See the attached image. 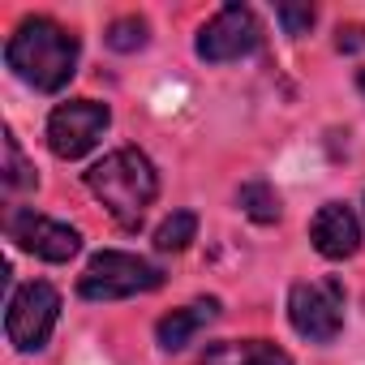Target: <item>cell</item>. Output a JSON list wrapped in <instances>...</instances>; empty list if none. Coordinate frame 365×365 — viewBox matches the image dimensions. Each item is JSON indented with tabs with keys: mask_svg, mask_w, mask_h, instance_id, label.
Segmentation results:
<instances>
[{
	"mask_svg": "<svg viewBox=\"0 0 365 365\" xmlns=\"http://www.w3.org/2000/svg\"><path fill=\"white\" fill-rule=\"evenodd\" d=\"M288 322L309 344H335L344 331V279L322 275L288 288Z\"/></svg>",
	"mask_w": 365,
	"mask_h": 365,
	"instance_id": "5",
	"label": "cell"
},
{
	"mask_svg": "<svg viewBox=\"0 0 365 365\" xmlns=\"http://www.w3.org/2000/svg\"><path fill=\"white\" fill-rule=\"evenodd\" d=\"M78 56H82L78 35L43 14L22 18L5 39V65L14 69V78H22L43 95H56L69 86V78L78 73Z\"/></svg>",
	"mask_w": 365,
	"mask_h": 365,
	"instance_id": "1",
	"label": "cell"
},
{
	"mask_svg": "<svg viewBox=\"0 0 365 365\" xmlns=\"http://www.w3.org/2000/svg\"><path fill=\"white\" fill-rule=\"evenodd\" d=\"M86 190L108 207V215L125 232H138L146 211L159 198V172L138 146H120L86 172Z\"/></svg>",
	"mask_w": 365,
	"mask_h": 365,
	"instance_id": "2",
	"label": "cell"
},
{
	"mask_svg": "<svg viewBox=\"0 0 365 365\" xmlns=\"http://www.w3.org/2000/svg\"><path fill=\"white\" fill-rule=\"evenodd\" d=\"M361 305H365V301H361Z\"/></svg>",
	"mask_w": 365,
	"mask_h": 365,
	"instance_id": "18",
	"label": "cell"
},
{
	"mask_svg": "<svg viewBox=\"0 0 365 365\" xmlns=\"http://www.w3.org/2000/svg\"><path fill=\"white\" fill-rule=\"evenodd\" d=\"M275 18H279V22H284V31L297 39V35H305V31L314 26V18H318V14H314V9H297V5H279V9H275Z\"/></svg>",
	"mask_w": 365,
	"mask_h": 365,
	"instance_id": "16",
	"label": "cell"
},
{
	"mask_svg": "<svg viewBox=\"0 0 365 365\" xmlns=\"http://www.w3.org/2000/svg\"><path fill=\"white\" fill-rule=\"evenodd\" d=\"M103 43H108L112 52H142V48L150 43V22L138 18V14H125V18H116V22L103 31Z\"/></svg>",
	"mask_w": 365,
	"mask_h": 365,
	"instance_id": "15",
	"label": "cell"
},
{
	"mask_svg": "<svg viewBox=\"0 0 365 365\" xmlns=\"http://www.w3.org/2000/svg\"><path fill=\"white\" fill-rule=\"evenodd\" d=\"M309 241L322 258L331 262H344L361 250V220L348 202H327L318 207V215L309 220Z\"/></svg>",
	"mask_w": 365,
	"mask_h": 365,
	"instance_id": "9",
	"label": "cell"
},
{
	"mask_svg": "<svg viewBox=\"0 0 365 365\" xmlns=\"http://www.w3.org/2000/svg\"><path fill=\"white\" fill-rule=\"evenodd\" d=\"M112 112L99 99H69L56 103L48 116V146L56 159H82L99 146V138L108 133Z\"/></svg>",
	"mask_w": 365,
	"mask_h": 365,
	"instance_id": "7",
	"label": "cell"
},
{
	"mask_svg": "<svg viewBox=\"0 0 365 365\" xmlns=\"http://www.w3.org/2000/svg\"><path fill=\"white\" fill-rule=\"evenodd\" d=\"M262 48V22L250 5H224L211 22H202L194 52L207 65H228V61H245Z\"/></svg>",
	"mask_w": 365,
	"mask_h": 365,
	"instance_id": "6",
	"label": "cell"
},
{
	"mask_svg": "<svg viewBox=\"0 0 365 365\" xmlns=\"http://www.w3.org/2000/svg\"><path fill=\"white\" fill-rule=\"evenodd\" d=\"M155 288H163V271L125 250H99L78 279L82 301H125V297L155 292Z\"/></svg>",
	"mask_w": 365,
	"mask_h": 365,
	"instance_id": "3",
	"label": "cell"
},
{
	"mask_svg": "<svg viewBox=\"0 0 365 365\" xmlns=\"http://www.w3.org/2000/svg\"><path fill=\"white\" fill-rule=\"evenodd\" d=\"M335 48H339V52H361V48H365V26H339Z\"/></svg>",
	"mask_w": 365,
	"mask_h": 365,
	"instance_id": "17",
	"label": "cell"
},
{
	"mask_svg": "<svg viewBox=\"0 0 365 365\" xmlns=\"http://www.w3.org/2000/svg\"><path fill=\"white\" fill-rule=\"evenodd\" d=\"M220 314H224L220 297H198V301H190V305L163 314V318L155 322V339H159L163 352H180V348L194 344L198 331H207L211 322H220Z\"/></svg>",
	"mask_w": 365,
	"mask_h": 365,
	"instance_id": "10",
	"label": "cell"
},
{
	"mask_svg": "<svg viewBox=\"0 0 365 365\" xmlns=\"http://www.w3.org/2000/svg\"><path fill=\"white\" fill-rule=\"evenodd\" d=\"M237 207L254 220V224H275L279 220V198L267 180H250V185L237 190Z\"/></svg>",
	"mask_w": 365,
	"mask_h": 365,
	"instance_id": "14",
	"label": "cell"
},
{
	"mask_svg": "<svg viewBox=\"0 0 365 365\" xmlns=\"http://www.w3.org/2000/svg\"><path fill=\"white\" fill-rule=\"evenodd\" d=\"M56 322H61V292H56L48 279L18 284V288L9 292V305H5V339H9L18 352H39V348H48Z\"/></svg>",
	"mask_w": 365,
	"mask_h": 365,
	"instance_id": "4",
	"label": "cell"
},
{
	"mask_svg": "<svg viewBox=\"0 0 365 365\" xmlns=\"http://www.w3.org/2000/svg\"><path fill=\"white\" fill-rule=\"evenodd\" d=\"M0 180H5V194L9 198H18V194H26V190L39 185V172H35V163H26L14 129H5V176H0Z\"/></svg>",
	"mask_w": 365,
	"mask_h": 365,
	"instance_id": "12",
	"label": "cell"
},
{
	"mask_svg": "<svg viewBox=\"0 0 365 365\" xmlns=\"http://www.w3.org/2000/svg\"><path fill=\"white\" fill-rule=\"evenodd\" d=\"M198 365H292V356L271 339H224L211 344Z\"/></svg>",
	"mask_w": 365,
	"mask_h": 365,
	"instance_id": "11",
	"label": "cell"
},
{
	"mask_svg": "<svg viewBox=\"0 0 365 365\" xmlns=\"http://www.w3.org/2000/svg\"><path fill=\"white\" fill-rule=\"evenodd\" d=\"M194 237H198V215L194 211H172L155 228V250L159 254H180V250H190Z\"/></svg>",
	"mask_w": 365,
	"mask_h": 365,
	"instance_id": "13",
	"label": "cell"
},
{
	"mask_svg": "<svg viewBox=\"0 0 365 365\" xmlns=\"http://www.w3.org/2000/svg\"><path fill=\"white\" fill-rule=\"evenodd\" d=\"M5 232L18 250L43 258V262H69L78 250H82V232L61 224V220H48V215H35L26 207H14L5 215Z\"/></svg>",
	"mask_w": 365,
	"mask_h": 365,
	"instance_id": "8",
	"label": "cell"
}]
</instances>
